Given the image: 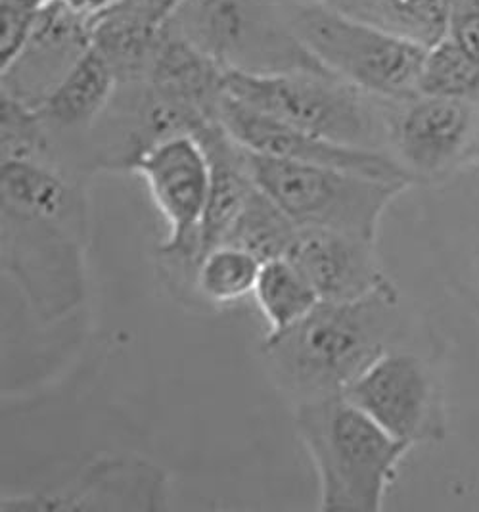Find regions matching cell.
<instances>
[{
	"label": "cell",
	"mask_w": 479,
	"mask_h": 512,
	"mask_svg": "<svg viewBox=\"0 0 479 512\" xmlns=\"http://www.w3.org/2000/svg\"><path fill=\"white\" fill-rule=\"evenodd\" d=\"M405 338L407 319L391 284L355 302L320 300L296 325L267 334L261 353L274 386L296 407L340 396Z\"/></svg>",
	"instance_id": "1"
},
{
	"label": "cell",
	"mask_w": 479,
	"mask_h": 512,
	"mask_svg": "<svg viewBox=\"0 0 479 512\" xmlns=\"http://www.w3.org/2000/svg\"><path fill=\"white\" fill-rule=\"evenodd\" d=\"M297 436L319 482L324 512H378L411 447L395 440L347 397L294 407Z\"/></svg>",
	"instance_id": "2"
},
{
	"label": "cell",
	"mask_w": 479,
	"mask_h": 512,
	"mask_svg": "<svg viewBox=\"0 0 479 512\" xmlns=\"http://www.w3.org/2000/svg\"><path fill=\"white\" fill-rule=\"evenodd\" d=\"M225 91L265 116L322 139L388 152V100L363 93L330 71H225Z\"/></svg>",
	"instance_id": "3"
},
{
	"label": "cell",
	"mask_w": 479,
	"mask_h": 512,
	"mask_svg": "<svg viewBox=\"0 0 479 512\" xmlns=\"http://www.w3.org/2000/svg\"><path fill=\"white\" fill-rule=\"evenodd\" d=\"M2 271L43 323L71 315L87 296L85 242L89 221L10 202L0 208Z\"/></svg>",
	"instance_id": "4"
},
{
	"label": "cell",
	"mask_w": 479,
	"mask_h": 512,
	"mask_svg": "<svg viewBox=\"0 0 479 512\" xmlns=\"http://www.w3.org/2000/svg\"><path fill=\"white\" fill-rule=\"evenodd\" d=\"M286 6L299 41L326 70L380 100L418 94L428 48L324 2L286 0Z\"/></svg>",
	"instance_id": "5"
},
{
	"label": "cell",
	"mask_w": 479,
	"mask_h": 512,
	"mask_svg": "<svg viewBox=\"0 0 479 512\" xmlns=\"http://www.w3.org/2000/svg\"><path fill=\"white\" fill-rule=\"evenodd\" d=\"M169 24L223 70L328 71L299 41L286 0H183Z\"/></svg>",
	"instance_id": "6"
},
{
	"label": "cell",
	"mask_w": 479,
	"mask_h": 512,
	"mask_svg": "<svg viewBox=\"0 0 479 512\" xmlns=\"http://www.w3.org/2000/svg\"><path fill=\"white\" fill-rule=\"evenodd\" d=\"M250 165L257 187L265 190L297 227L328 229L374 242L384 213L411 187L403 181L255 152H250Z\"/></svg>",
	"instance_id": "7"
},
{
	"label": "cell",
	"mask_w": 479,
	"mask_h": 512,
	"mask_svg": "<svg viewBox=\"0 0 479 512\" xmlns=\"http://www.w3.org/2000/svg\"><path fill=\"white\" fill-rule=\"evenodd\" d=\"M150 190L167 223V236L158 256L179 267L181 277L194 288V271L202 250V225L209 198V158L194 135H175L144 150L131 165Z\"/></svg>",
	"instance_id": "8"
},
{
	"label": "cell",
	"mask_w": 479,
	"mask_h": 512,
	"mask_svg": "<svg viewBox=\"0 0 479 512\" xmlns=\"http://www.w3.org/2000/svg\"><path fill=\"white\" fill-rule=\"evenodd\" d=\"M343 396L409 447L447 436V405L434 363L399 346L378 357Z\"/></svg>",
	"instance_id": "9"
},
{
	"label": "cell",
	"mask_w": 479,
	"mask_h": 512,
	"mask_svg": "<svg viewBox=\"0 0 479 512\" xmlns=\"http://www.w3.org/2000/svg\"><path fill=\"white\" fill-rule=\"evenodd\" d=\"M479 104L418 93L389 102L388 152L414 183H443L478 152Z\"/></svg>",
	"instance_id": "10"
},
{
	"label": "cell",
	"mask_w": 479,
	"mask_h": 512,
	"mask_svg": "<svg viewBox=\"0 0 479 512\" xmlns=\"http://www.w3.org/2000/svg\"><path fill=\"white\" fill-rule=\"evenodd\" d=\"M169 482L161 466L133 455L98 457L66 488L4 495L2 512L165 511Z\"/></svg>",
	"instance_id": "11"
},
{
	"label": "cell",
	"mask_w": 479,
	"mask_h": 512,
	"mask_svg": "<svg viewBox=\"0 0 479 512\" xmlns=\"http://www.w3.org/2000/svg\"><path fill=\"white\" fill-rule=\"evenodd\" d=\"M219 117L230 135L255 154L290 162L326 165L412 185L405 169L388 152L355 148L322 139L319 135L265 116L229 94H225Z\"/></svg>",
	"instance_id": "12"
},
{
	"label": "cell",
	"mask_w": 479,
	"mask_h": 512,
	"mask_svg": "<svg viewBox=\"0 0 479 512\" xmlns=\"http://www.w3.org/2000/svg\"><path fill=\"white\" fill-rule=\"evenodd\" d=\"M286 257L315 286L322 302H355L393 284L382 269L376 242L361 236L299 227Z\"/></svg>",
	"instance_id": "13"
},
{
	"label": "cell",
	"mask_w": 479,
	"mask_h": 512,
	"mask_svg": "<svg viewBox=\"0 0 479 512\" xmlns=\"http://www.w3.org/2000/svg\"><path fill=\"white\" fill-rule=\"evenodd\" d=\"M91 47L92 25L66 4L50 0L20 58L0 73L2 93L37 108Z\"/></svg>",
	"instance_id": "14"
},
{
	"label": "cell",
	"mask_w": 479,
	"mask_h": 512,
	"mask_svg": "<svg viewBox=\"0 0 479 512\" xmlns=\"http://www.w3.org/2000/svg\"><path fill=\"white\" fill-rule=\"evenodd\" d=\"M225 71L167 22L144 83L171 102L221 121Z\"/></svg>",
	"instance_id": "15"
},
{
	"label": "cell",
	"mask_w": 479,
	"mask_h": 512,
	"mask_svg": "<svg viewBox=\"0 0 479 512\" xmlns=\"http://www.w3.org/2000/svg\"><path fill=\"white\" fill-rule=\"evenodd\" d=\"M117 89L119 81L108 60L96 48H89L35 108L52 144H56V139H75L92 133L112 104Z\"/></svg>",
	"instance_id": "16"
},
{
	"label": "cell",
	"mask_w": 479,
	"mask_h": 512,
	"mask_svg": "<svg viewBox=\"0 0 479 512\" xmlns=\"http://www.w3.org/2000/svg\"><path fill=\"white\" fill-rule=\"evenodd\" d=\"M194 137L204 144L211 171L202 225V257L207 250L225 242L257 183L251 173L248 148L234 139L221 121L207 123Z\"/></svg>",
	"instance_id": "17"
},
{
	"label": "cell",
	"mask_w": 479,
	"mask_h": 512,
	"mask_svg": "<svg viewBox=\"0 0 479 512\" xmlns=\"http://www.w3.org/2000/svg\"><path fill=\"white\" fill-rule=\"evenodd\" d=\"M165 24L121 2L92 25V47L112 66L119 85L144 83Z\"/></svg>",
	"instance_id": "18"
},
{
	"label": "cell",
	"mask_w": 479,
	"mask_h": 512,
	"mask_svg": "<svg viewBox=\"0 0 479 512\" xmlns=\"http://www.w3.org/2000/svg\"><path fill=\"white\" fill-rule=\"evenodd\" d=\"M345 14L430 48L447 37L449 0H326Z\"/></svg>",
	"instance_id": "19"
},
{
	"label": "cell",
	"mask_w": 479,
	"mask_h": 512,
	"mask_svg": "<svg viewBox=\"0 0 479 512\" xmlns=\"http://www.w3.org/2000/svg\"><path fill=\"white\" fill-rule=\"evenodd\" d=\"M253 300L267 323L269 336L296 325L320 302L315 286L286 256L261 265Z\"/></svg>",
	"instance_id": "20"
},
{
	"label": "cell",
	"mask_w": 479,
	"mask_h": 512,
	"mask_svg": "<svg viewBox=\"0 0 479 512\" xmlns=\"http://www.w3.org/2000/svg\"><path fill=\"white\" fill-rule=\"evenodd\" d=\"M297 231L294 219L265 190L255 187L223 244L238 246L265 263L286 256Z\"/></svg>",
	"instance_id": "21"
},
{
	"label": "cell",
	"mask_w": 479,
	"mask_h": 512,
	"mask_svg": "<svg viewBox=\"0 0 479 512\" xmlns=\"http://www.w3.org/2000/svg\"><path fill=\"white\" fill-rule=\"evenodd\" d=\"M263 261L232 244H219L198 259L194 292L211 305H232L253 296Z\"/></svg>",
	"instance_id": "22"
},
{
	"label": "cell",
	"mask_w": 479,
	"mask_h": 512,
	"mask_svg": "<svg viewBox=\"0 0 479 512\" xmlns=\"http://www.w3.org/2000/svg\"><path fill=\"white\" fill-rule=\"evenodd\" d=\"M418 93L479 104V64L445 37L426 50Z\"/></svg>",
	"instance_id": "23"
},
{
	"label": "cell",
	"mask_w": 479,
	"mask_h": 512,
	"mask_svg": "<svg viewBox=\"0 0 479 512\" xmlns=\"http://www.w3.org/2000/svg\"><path fill=\"white\" fill-rule=\"evenodd\" d=\"M0 158L54 162V144L35 108L2 93L0 98Z\"/></svg>",
	"instance_id": "24"
},
{
	"label": "cell",
	"mask_w": 479,
	"mask_h": 512,
	"mask_svg": "<svg viewBox=\"0 0 479 512\" xmlns=\"http://www.w3.org/2000/svg\"><path fill=\"white\" fill-rule=\"evenodd\" d=\"M50 0H0V73L12 68L43 20Z\"/></svg>",
	"instance_id": "25"
},
{
	"label": "cell",
	"mask_w": 479,
	"mask_h": 512,
	"mask_svg": "<svg viewBox=\"0 0 479 512\" xmlns=\"http://www.w3.org/2000/svg\"><path fill=\"white\" fill-rule=\"evenodd\" d=\"M58 2L66 4L75 14H79L89 24L94 25L104 14L114 10L115 6L121 4L123 0H58Z\"/></svg>",
	"instance_id": "26"
},
{
	"label": "cell",
	"mask_w": 479,
	"mask_h": 512,
	"mask_svg": "<svg viewBox=\"0 0 479 512\" xmlns=\"http://www.w3.org/2000/svg\"><path fill=\"white\" fill-rule=\"evenodd\" d=\"M449 2H451V18L479 16V0H449Z\"/></svg>",
	"instance_id": "27"
},
{
	"label": "cell",
	"mask_w": 479,
	"mask_h": 512,
	"mask_svg": "<svg viewBox=\"0 0 479 512\" xmlns=\"http://www.w3.org/2000/svg\"><path fill=\"white\" fill-rule=\"evenodd\" d=\"M299 2H326V0H299Z\"/></svg>",
	"instance_id": "28"
}]
</instances>
